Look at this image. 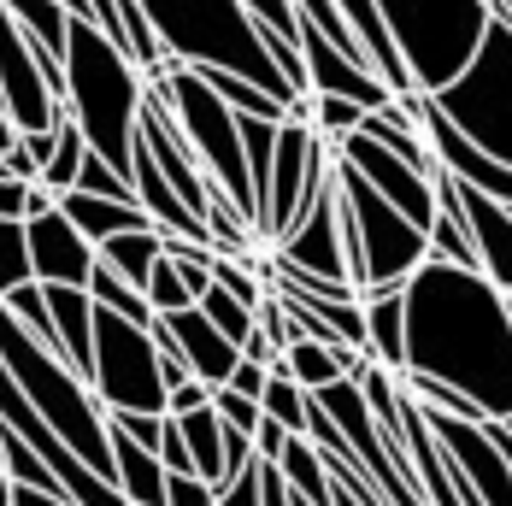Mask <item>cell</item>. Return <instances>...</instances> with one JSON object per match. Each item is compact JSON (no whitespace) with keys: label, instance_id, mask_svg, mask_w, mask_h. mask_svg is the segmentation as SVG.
<instances>
[{"label":"cell","instance_id":"obj_1","mask_svg":"<svg viewBox=\"0 0 512 506\" xmlns=\"http://www.w3.org/2000/svg\"><path fill=\"white\" fill-rule=\"evenodd\" d=\"M407 371L512 418V301L483 271L430 253L407 283Z\"/></svg>","mask_w":512,"mask_h":506},{"label":"cell","instance_id":"obj_2","mask_svg":"<svg viewBox=\"0 0 512 506\" xmlns=\"http://www.w3.org/2000/svg\"><path fill=\"white\" fill-rule=\"evenodd\" d=\"M142 101H148V71L130 59L124 42H112L95 18H71V48H65V106L89 148L112 159L130 177L136 159V130H142Z\"/></svg>","mask_w":512,"mask_h":506},{"label":"cell","instance_id":"obj_3","mask_svg":"<svg viewBox=\"0 0 512 506\" xmlns=\"http://www.w3.org/2000/svg\"><path fill=\"white\" fill-rule=\"evenodd\" d=\"M142 12H148V24L159 30V42H165V53L177 65H195V71L224 65V71L254 77L259 89H271L277 101H289V106L307 101V95H295V83L271 59L265 24L242 0H142Z\"/></svg>","mask_w":512,"mask_h":506},{"label":"cell","instance_id":"obj_4","mask_svg":"<svg viewBox=\"0 0 512 506\" xmlns=\"http://www.w3.org/2000/svg\"><path fill=\"white\" fill-rule=\"evenodd\" d=\"M0 359L18 377V389L30 395V406L71 442V454H83L101 477H112V418H106V401L95 395V383L71 359H59L53 348H42L6 312V301H0Z\"/></svg>","mask_w":512,"mask_h":506},{"label":"cell","instance_id":"obj_5","mask_svg":"<svg viewBox=\"0 0 512 506\" xmlns=\"http://www.w3.org/2000/svg\"><path fill=\"white\" fill-rule=\"evenodd\" d=\"M336 201H342V248L359 295L371 289H407L412 271L430 259V230L412 224L389 195H377L354 165L336 153Z\"/></svg>","mask_w":512,"mask_h":506},{"label":"cell","instance_id":"obj_6","mask_svg":"<svg viewBox=\"0 0 512 506\" xmlns=\"http://www.w3.org/2000/svg\"><path fill=\"white\" fill-rule=\"evenodd\" d=\"M148 89H159V101L171 106L177 130L189 136V148L201 153V165L212 171V183H218V189L236 201V212L259 230V195H254V171H248V148H242V118H236V106L224 101L195 65L159 71V77H148Z\"/></svg>","mask_w":512,"mask_h":506},{"label":"cell","instance_id":"obj_7","mask_svg":"<svg viewBox=\"0 0 512 506\" xmlns=\"http://www.w3.org/2000/svg\"><path fill=\"white\" fill-rule=\"evenodd\" d=\"M377 12L395 30L412 83L424 95L454 83L489 30V0H377Z\"/></svg>","mask_w":512,"mask_h":506},{"label":"cell","instance_id":"obj_8","mask_svg":"<svg viewBox=\"0 0 512 506\" xmlns=\"http://www.w3.org/2000/svg\"><path fill=\"white\" fill-rule=\"evenodd\" d=\"M430 101L448 112V124L471 136L483 153L512 165V24L489 18L477 53L465 59V71L454 83H442Z\"/></svg>","mask_w":512,"mask_h":506},{"label":"cell","instance_id":"obj_9","mask_svg":"<svg viewBox=\"0 0 512 506\" xmlns=\"http://www.w3.org/2000/svg\"><path fill=\"white\" fill-rule=\"evenodd\" d=\"M89 383L106 401V412H165V354H159L154 330L136 318H118L95 306V365Z\"/></svg>","mask_w":512,"mask_h":506},{"label":"cell","instance_id":"obj_10","mask_svg":"<svg viewBox=\"0 0 512 506\" xmlns=\"http://www.w3.org/2000/svg\"><path fill=\"white\" fill-rule=\"evenodd\" d=\"M0 106H6V118L18 130H53L71 112L53 95L48 71H42L36 48H30V36L18 30V18L6 12V0H0Z\"/></svg>","mask_w":512,"mask_h":506},{"label":"cell","instance_id":"obj_11","mask_svg":"<svg viewBox=\"0 0 512 506\" xmlns=\"http://www.w3.org/2000/svg\"><path fill=\"white\" fill-rule=\"evenodd\" d=\"M336 153L354 165V171L371 183V189H377V195H389V201L401 206L412 224H424V230L436 224V177H424V171H418V165H407L401 153H389L383 142H371L365 130L342 136V142H336Z\"/></svg>","mask_w":512,"mask_h":506},{"label":"cell","instance_id":"obj_12","mask_svg":"<svg viewBox=\"0 0 512 506\" xmlns=\"http://www.w3.org/2000/svg\"><path fill=\"white\" fill-rule=\"evenodd\" d=\"M277 259H289V265H301L312 277H348L354 283V271H348V248H342V201H336V171H330V183L312 195V206L295 218V230L283 236V242H271Z\"/></svg>","mask_w":512,"mask_h":506},{"label":"cell","instance_id":"obj_13","mask_svg":"<svg viewBox=\"0 0 512 506\" xmlns=\"http://www.w3.org/2000/svg\"><path fill=\"white\" fill-rule=\"evenodd\" d=\"M30 224V265H36V283H77L89 289L95 265H101V242H89L65 206H53L48 218H24Z\"/></svg>","mask_w":512,"mask_h":506},{"label":"cell","instance_id":"obj_14","mask_svg":"<svg viewBox=\"0 0 512 506\" xmlns=\"http://www.w3.org/2000/svg\"><path fill=\"white\" fill-rule=\"evenodd\" d=\"M165 324H171V336H177V354L189 359V371L212 383V389H224L230 377H236V365H242V348L206 318L201 306H183V312H165Z\"/></svg>","mask_w":512,"mask_h":506},{"label":"cell","instance_id":"obj_15","mask_svg":"<svg viewBox=\"0 0 512 506\" xmlns=\"http://www.w3.org/2000/svg\"><path fill=\"white\" fill-rule=\"evenodd\" d=\"M460 183V177H454ZM460 206H465V230H471V242H477V259H483V277L512 295V206L489 201L483 189H471L460 183Z\"/></svg>","mask_w":512,"mask_h":506},{"label":"cell","instance_id":"obj_16","mask_svg":"<svg viewBox=\"0 0 512 506\" xmlns=\"http://www.w3.org/2000/svg\"><path fill=\"white\" fill-rule=\"evenodd\" d=\"M365 354L383 371H407V289L365 295Z\"/></svg>","mask_w":512,"mask_h":506},{"label":"cell","instance_id":"obj_17","mask_svg":"<svg viewBox=\"0 0 512 506\" xmlns=\"http://www.w3.org/2000/svg\"><path fill=\"white\" fill-rule=\"evenodd\" d=\"M48 312L65 359L89 377V365H95V295L77 289V283H48Z\"/></svg>","mask_w":512,"mask_h":506},{"label":"cell","instance_id":"obj_18","mask_svg":"<svg viewBox=\"0 0 512 506\" xmlns=\"http://www.w3.org/2000/svg\"><path fill=\"white\" fill-rule=\"evenodd\" d=\"M283 365H289V377H295L307 395H318V389H330V383H342V377H365L371 359L359 354V348H348V342H312V336H301V342L283 354Z\"/></svg>","mask_w":512,"mask_h":506},{"label":"cell","instance_id":"obj_19","mask_svg":"<svg viewBox=\"0 0 512 506\" xmlns=\"http://www.w3.org/2000/svg\"><path fill=\"white\" fill-rule=\"evenodd\" d=\"M59 206H65V218H71L89 242H112L118 230H148V224H154L142 201H112V195H89V189H65Z\"/></svg>","mask_w":512,"mask_h":506},{"label":"cell","instance_id":"obj_20","mask_svg":"<svg viewBox=\"0 0 512 506\" xmlns=\"http://www.w3.org/2000/svg\"><path fill=\"white\" fill-rule=\"evenodd\" d=\"M165 459L142 442H130L124 430H112V483L124 489L130 506H165Z\"/></svg>","mask_w":512,"mask_h":506},{"label":"cell","instance_id":"obj_21","mask_svg":"<svg viewBox=\"0 0 512 506\" xmlns=\"http://www.w3.org/2000/svg\"><path fill=\"white\" fill-rule=\"evenodd\" d=\"M177 424H183V442H189V454H195V471H201L212 489H224V483H230V459H224V418H218V406L183 412Z\"/></svg>","mask_w":512,"mask_h":506},{"label":"cell","instance_id":"obj_22","mask_svg":"<svg viewBox=\"0 0 512 506\" xmlns=\"http://www.w3.org/2000/svg\"><path fill=\"white\" fill-rule=\"evenodd\" d=\"M101 259L112 271H124L136 289H148L154 265L165 259V230H159V224H148V230H118L112 242H101Z\"/></svg>","mask_w":512,"mask_h":506},{"label":"cell","instance_id":"obj_23","mask_svg":"<svg viewBox=\"0 0 512 506\" xmlns=\"http://www.w3.org/2000/svg\"><path fill=\"white\" fill-rule=\"evenodd\" d=\"M277 471H283V483H289L295 495L330 506V465H324V454H318L312 436H295V442L283 448V459H277Z\"/></svg>","mask_w":512,"mask_h":506},{"label":"cell","instance_id":"obj_24","mask_svg":"<svg viewBox=\"0 0 512 506\" xmlns=\"http://www.w3.org/2000/svg\"><path fill=\"white\" fill-rule=\"evenodd\" d=\"M259 406H265V418H277V424H289L295 436H307V424H312V395L295 383V377H289L283 354L271 359V383H265Z\"/></svg>","mask_w":512,"mask_h":506},{"label":"cell","instance_id":"obj_25","mask_svg":"<svg viewBox=\"0 0 512 506\" xmlns=\"http://www.w3.org/2000/svg\"><path fill=\"white\" fill-rule=\"evenodd\" d=\"M89 295H95V306H106V312H118V318H136V324H154V301H148V289H136L124 271H112V265H95V277H89Z\"/></svg>","mask_w":512,"mask_h":506},{"label":"cell","instance_id":"obj_26","mask_svg":"<svg viewBox=\"0 0 512 506\" xmlns=\"http://www.w3.org/2000/svg\"><path fill=\"white\" fill-rule=\"evenodd\" d=\"M206 83L224 95V101L236 106V112H254V118H289V101H277L271 89H259L254 77H242V71H224V65H206L201 71Z\"/></svg>","mask_w":512,"mask_h":506},{"label":"cell","instance_id":"obj_27","mask_svg":"<svg viewBox=\"0 0 512 506\" xmlns=\"http://www.w3.org/2000/svg\"><path fill=\"white\" fill-rule=\"evenodd\" d=\"M83 159H89V136H83V130H77V118L65 112V124H59V148H53V159L42 165V177H36V183H48L53 195L77 189V171H83Z\"/></svg>","mask_w":512,"mask_h":506},{"label":"cell","instance_id":"obj_28","mask_svg":"<svg viewBox=\"0 0 512 506\" xmlns=\"http://www.w3.org/2000/svg\"><path fill=\"white\" fill-rule=\"evenodd\" d=\"M30 277H36V265H30V224L12 218V212H0V301L18 283H30Z\"/></svg>","mask_w":512,"mask_h":506},{"label":"cell","instance_id":"obj_29","mask_svg":"<svg viewBox=\"0 0 512 506\" xmlns=\"http://www.w3.org/2000/svg\"><path fill=\"white\" fill-rule=\"evenodd\" d=\"M307 124L324 136V142H342L365 124V106L348 101V95H307Z\"/></svg>","mask_w":512,"mask_h":506},{"label":"cell","instance_id":"obj_30","mask_svg":"<svg viewBox=\"0 0 512 506\" xmlns=\"http://www.w3.org/2000/svg\"><path fill=\"white\" fill-rule=\"evenodd\" d=\"M201 312L224 330V336H230V342H236V348H248V336H259V312H254V306H242L230 289H218V283L201 295Z\"/></svg>","mask_w":512,"mask_h":506},{"label":"cell","instance_id":"obj_31","mask_svg":"<svg viewBox=\"0 0 512 506\" xmlns=\"http://www.w3.org/2000/svg\"><path fill=\"white\" fill-rule=\"evenodd\" d=\"M148 301H154V312H183V306H201L195 301V289H189V277H183V265L165 253L154 265V277H148Z\"/></svg>","mask_w":512,"mask_h":506},{"label":"cell","instance_id":"obj_32","mask_svg":"<svg viewBox=\"0 0 512 506\" xmlns=\"http://www.w3.org/2000/svg\"><path fill=\"white\" fill-rule=\"evenodd\" d=\"M218 506H265V459H248L230 471V483L218 489Z\"/></svg>","mask_w":512,"mask_h":506},{"label":"cell","instance_id":"obj_33","mask_svg":"<svg viewBox=\"0 0 512 506\" xmlns=\"http://www.w3.org/2000/svg\"><path fill=\"white\" fill-rule=\"evenodd\" d=\"M212 406H218V418H224L230 430H248V436H254L259 418H265V406H259L254 395H242V389H230V383H224V389H212Z\"/></svg>","mask_w":512,"mask_h":506},{"label":"cell","instance_id":"obj_34","mask_svg":"<svg viewBox=\"0 0 512 506\" xmlns=\"http://www.w3.org/2000/svg\"><path fill=\"white\" fill-rule=\"evenodd\" d=\"M259 330H265V342H271L277 354H289V348L301 342V324H295V312L277 301V295H265V306H259Z\"/></svg>","mask_w":512,"mask_h":506},{"label":"cell","instance_id":"obj_35","mask_svg":"<svg viewBox=\"0 0 512 506\" xmlns=\"http://www.w3.org/2000/svg\"><path fill=\"white\" fill-rule=\"evenodd\" d=\"M106 418H112V430H124L130 442H142V448L159 454V436H165V418L171 412H106Z\"/></svg>","mask_w":512,"mask_h":506},{"label":"cell","instance_id":"obj_36","mask_svg":"<svg viewBox=\"0 0 512 506\" xmlns=\"http://www.w3.org/2000/svg\"><path fill=\"white\" fill-rule=\"evenodd\" d=\"M165 506H218V489L195 471H171L165 477Z\"/></svg>","mask_w":512,"mask_h":506},{"label":"cell","instance_id":"obj_37","mask_svg":"<svg viewBox=\"0 0 512 506\" xmlns=\"http://www.w3.org/2000/svg\"><path fill=\"white\" fill-rule=\"evenodd\" d=\"M248 12H254L265 30H277V36H289V42H301V12H295V0H242Z\"/></svg>","mask_w":512,"mask_h":506},{"label":"cell","instance_id":"obj_38","mask_svg":"<svg viewBox=\"0 0 512 506\" xmlns=\"http://www.w3.org/2000/svg\"><path fill=\"white\" fill-rule=\"evenodd\" d=\"M159 459H165V471H195V454H189V442H183V424H177V418H165ZM195 477H201V471H195Z\"/></svg>","mask_w":512,"mask_h":506},{"label":"cell","instance_id":"obj_39","mask_svg":"<svg viewBox=\"0 0 512 506\" xmlns=\"http://www.w3.org/2000/svg\"><path fill=\"white\" fill-rule=\"evenodd\" d=\"M289 442H295V430H289V424H277V418H259V430H254V454H259V459H271V465H277Z\"/></svg>","mask_w":512,"mask_h":506},{"label":"cell","instance_id":"obj_40","mask_svg":"<svg viewBox=\"0 0 512 506\" xmlns=\"http://www.w3.org/2000/svg\"><path fill=\"white\" fill-rule=\"evenodd\" d=\"M201 406H212V383L189 377V383H177V389H171L165 412H171V418H183V412H201Z\"/></svg>","mask_w":512,"mask_h":506},{"label":"cell","instance_id":"obj_41","mask_svg":"<svg viewBox=\"0 0 512 506\" xmlns=\"http://www.w3.org/2000/svg\"><path fill=\"white\" fill-rule=\"evenodd\" d=\"M265 383H271V365H259V359L242 354V365H236V377H230V389H242V395H265Z\"/></svg>","mask_w":512,"mask_h":506},{"label":"cell","instance_id":"obj_42","mask_svg":"<svg viewBox=\"0 0 512 506\" xmlns=\"http://www.w3.org/2000/svg\"><path fill=\"white\" fill-rule=\"evenodd\" d=\"M53 206H59V195H53L48 183H30L24 189V218H48Z\"/></svg>","mask_w":512,"mask_h":506},{"label":"cell","instance_id":"obj_43","mask_svg":"<svg viewBox=\"0 0 512 506\" xmlns=\"http://www.w3.org/2000/svg\"><path fill=\"white\" fill-rule=\"evenodd\" d=\"M24 189H30V183H18V177H0V212L24 218Z\"/></svg>","mask_w":512,"mask_h":506},{"label":"cell","instance_id":"obj_44","mask_svg":"<svg viewBox=\"0 0 512 506\" xmlns=\"http://www.w3.org/2000/svg\"><path fill=\"white\" fill-rule=\"evenodd\" d=\"M12 506H77V501H71V495H48V489H24V483H18Z\"/></svg>","mask_w":512,"mask_h":506},{"label":"cell","instance_id":"obj_45","mask_svg":"<svg viewBox=\"0 0 512 506\" xmlns=\"http://www.w3.org/2000/svg\"><path fill=\"white\" fill-rule=\"evenodd\" d=\"M12 142H18V124H12V118H6V106H0V153L12 148Z\"/></svg>","mask_w":512,"mask_h":506},{"label":"cell","instance_id":"obj_46","mask_svg":"<svg viewBox=\"0 0 512 506\" xmlns=\"http://www.w3.org/2000/svg\"><path fill=\"white\" fill-rule=\"evenodd\" d=\"M495 442H501V454L512 459V430H507V424H501V418H495Z\"/></svg>","mask_w":512,"mask_h":506},{"label":"cell","instance_id":"obj_47","mask_svg":"<svg viewBox=\"0 0 512 506\" xmlns=\"http://www.w3.org/2000/svg\"><path fill=\"white\" fill-rule=\"evenodd\" d=\"M489 18H507L512 24V0H489Z\"/></svg>","mask_w":512,"mask_h":506},{"label":"cell","instance_id":"obj_48","mask_svg":"<svg viewBox=\"0 0 512 506\" xmlns=\"http://www.w3.org/2000/svg\"><path fill=\"white\" fill-rule=\"evenodd\" d=\"M330 506H359V501L348 495V489H336V483H330Z\"/></svg>","mask_w":512,"mask_h":506},{"label":"cell","instance_id":"obj_49","mask_svg":"<svg viewBox=\"0 0 512 506\" xmlns=\"http://www.w3.org/2000/svg\"><path fill=\"white\" fill-rule=\"evenodd\" d=\"M501 424H507V430H512V418H501Z\"/></svg>","mask_w":512,"mask_h":506},{"label":"cell","instance_id":"obj_50","mask_svg":"<svg viewBox=\"0 0 512 506\" xmlns=\"http://www.w3.org/2000/svg\"><path fill=\"white\" fill-rule=\"evenodd\" d=\"M507 301H512V295H507Z\"/></svg>","mask_w":512,"mask_h":506}]
</instances>
